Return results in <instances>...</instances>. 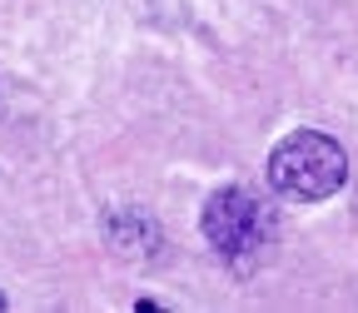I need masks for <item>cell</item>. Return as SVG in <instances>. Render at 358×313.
<instances>
[{
	"label": "cell",
	"mask_w": 358,
	"mask_h": 313,
	"mask_svg": "<svg viewBox=\"0 0 358 313\" xmlns=\"http://www.w3.org/2000/svg\"><path fill=\"white\" fill-rule=\"evenodd\" d=\"M268 184L284 199L319 204L348 184V154L338 140H329L319 129H294L289 140L268 150Z\"/></svg>",
	"instance_id": "6da1fadb"
},
{
	"label": "cell",
	"mask_w": 358,
	"mask_h": 313,
	"mask_svg": "<svg viewBox=\"0 0 358 313\" xmlns=\"http://www.w3.org/2000/svg\"><path fill=\"white\" fill-rule=\"evenodd\" d=\"M268 234H274V219H268L264 199L244 184H229V189H214L209 204H204V239L214 244V254L224 259H254Z\"/></svg>",
	"instance_id": "7a4b0ae2"
},
{
	"label": "cell",
	"mask_w": 358,
	"mask_h": 313,
	"mask_svg": "<svg viewBox=\"0 0 358 313\" xmlns=\"http://www.w3.org/2000/svg\"><path fill=\"white\" fill-rule=\"evenodd\" d=\"M0 313H6V293H0Z\"/></svg>",
	"instance_id": "277c9868"
},
{
	"label": "cell",
	"mask_w": 358,
	"mask_h": 313,
	"mask_svg": "<svg viewBox=\"0 0 358 313\" xmlns=\"http://www.w3.org/2000/svg\"><path fill=\"white\" fill-rule=\"evenodd\" d=\"M105 239L124 259H155V249H159V229H155L145 214H134V209H115L105 219Z\"/></svg>",
	"instance_id": "3957f363"
}]
</instances>
